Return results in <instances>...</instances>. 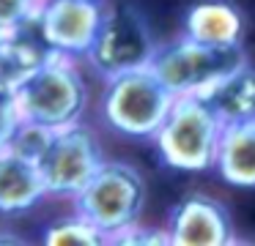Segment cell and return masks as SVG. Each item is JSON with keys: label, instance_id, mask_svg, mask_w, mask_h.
<instances>
[{"label": "cell", "instance_id": "6da1fadb", "mask_svg": "<svg viewBox=\"0 0 255 246\" xmlns=\"http://www.w3.org/2000/svg\"><path fill=\"white\" fill-rule=\"evenodd\" d=\"M14 96L22 120H33L47 129L83 120L91 101L80 60L61 52H50V58L14 90Z\"/></svg>", "mask_w": 255, "mask_h": 246}, {"label": "cell", "instance_id": "7a4b0ae2", "mask_svg": "<svg viewBox=\"0 0 255 246\" xmlns=\"http://www.w3.org/2000/svg\"><path fill=\"white\" fill-rule=\"evenodd\" d=\"M148 200L145 175L129 162H102L88 183L72 197L74 211L83 213L113 244L118 233L140 222Z\"/></svg>", "mask_w": 255, "mask_h": 246}, {"label": "cell", "instance_id": "3957f363", "mask_svg": "<svg viewBox=\"0 0 255 246\" xmlns=\"http://www.w3.org/2000/svg\"><path fill=\"white\" fill-rule=\"evenodd\" d=\"M173 93L148 66L107 77L102 93V120L127 140H151L173 104Z\"/></svg>", "mask_w": 255, "mask_h": 246}, {"label": "cell", "instance_id": "277c9868", "mask_svg": "<svg viewBox=\"0 0 255 246\" xmlns=\"http://www.w3.org/2000/svg\"><path fill=\"white\" fill-rule=\"evenodd\" d=\"M220 129V118L198 96H176L151 142L165 167L178 172H203L214 167Z\"/></svg>", "mask_w": 255, "mask_h": 246}, {"label": "cell", "instance_id": "5b68a950", "mask_svg": "<svg viewBox=\"0 0 255 246\" xmlns=\"http://www.w3.org/2000/svg\"><path fill=\"white\" fill-rule=\"evenodd\" d=\"M244 60H250L244 52V44L209 47V44H198L187 36H178L173 41L156 44L148 69L173 96H195L209 82L242 66Z\"/></svg>", "mask_w": 255, "mask_h": 246}, {"label": "cell", "instance_id": "8992f818", "mask_svg": "<svg viewBox=\"0 0 255 246\" xmlns=\"http://www.w3.org/2000/svg\"><path fill=\"white\" fill-rule=\"evenodd\" d=\"M156 44L159 41L154 38L148 16L140 8L129 3L110 5V8L105 5L96 36L83 60H88V66L102 80H107V77L148 66Z\"/></svg>", "mask_w": 255, "mask_h": 246}, {"label": "cell", "instance_id": "52a82bcc", "mask_svg": "<svg viewBox=\"0 0 255 246\" xmlns=\"http://www.w3.org/2000/svg\"><path fill=\"white\" fill-rule=\"evenodd\" d=\"M102 162H105V153H102L94 129L77 120V123L52 129L36 167L44 180L47 197H69L72 200L88 183L91 175L99 169Z\"/></svg>", "mask_w": 255, "mask_h": 246}, {"label": "cell", "instance_id": "ba28073f", "mask_svg": "<svg viewBox=\"0 0 255 246\" xmlns=\"http://www.w3.org/2000/svg\"><path fill=\"white\" fill-rule=\"evenodd\" d=\"M167 238L173 246H231L239 244L236 224L222 200L203 191L181 197L167 216Z\"/></svg>", "mask_w": 255, "mask_h": 246}, {"label": "cell", "instance_id": "9c48e42d", "mask_svg": "<svg viewBox=\"0 0 255 246\" xmlns=\"http://www.w3.org/2000/svg\"><path fill=\"white\" fill-rule=\"evenodd\" d=\"M105 3L96 0H44L36 30L52 52L83 60L96 36Z\"/></svg>", "mask_w": 255, "mask_h": 246}, {"label": "cell", "instance_id": "30bf717a", "mask_svg": "<svg viewBox=\"0 0 255 246\" xmlns=\"http://www.w3.org/2000/svg\"><path fill=\"white\" fill-rule=\"evenodd\" d=\"M181 36L209 47L244 44V14L231 0H198L184 11Z\"/></svg>", "mask_w": 255, "mask_h": 246}, {"label": "cell", "instance_id": "8fae6325", "mask_svg": "<svg viewBox=\"0 0 255 246\" xmlns=\"http://www.w3.org/2000/svg\"><path fill=\"white\" fill-rule=\"evenodd\" d=\"M211 169L233 189H255V115L222 123Z\"/></svg>", "mask_w": 255, "mask_h": 246}, {"label": "cell", "instance_id": "7c38bea8", "mask_svg": "<svg viewBox=\"0 0 255 246\" xmlns=\"http://www.w3.org/2000/svg\"><path fill=\"white\" fill-rule=\"evenodd\" d=\"M47 197L36 162L0 148V216H22Z\"/></svg>", "mask_w": 255, "mask_h": 246}, {"label": "cell", "instance_id": "4fadbf2b", "mask_svg": "<svg viewBox=\"0 0 255 246\" xmlns=\"http://www.w3.org/2000/svg\"><path fill=\"white\" fill-rule=\"evenodd\" d=\"M195 96L220 118V123L253 118L255 115V66L250 60H244L242 66H236L228 74L209 82Z\"/></svg>", "mask_w": 255, "mask_h": 246}, {"label": "cell", "instance_id": "5bb4252c", "mask_svg": "<svg viewBox=\"0 0 255 246\" xmlns=\"http://www.w3.org/2000/svg\"><path fill=\"white\" fill-rule=\"evenodd\" d=\"M52 49L41 41L36 25L6 30L0 41V85L8 90H17L47 58Z\"/></svg>", "mask_w": 255, "mask_h": 246}, {"label": "cell", "instance_id": "9a60e30c", "mask_svg": "<svg viewBox=\"0 0 255 246\" xmlns=\"http://www.w3.org/2000/svg\"><path fill=\"white\" fill-rule=\"evenodd\" d=\"M41 241L47 246H96V244H107V235L94 222H88L83 213L74 211L69 216H61L47 224Z\"/></svg>", "mask_w": 255, "mask_h": 246}, {"label": "cell", "instance_id": "2e32d148", "mask_svg": "<svg viewBox=\"0 0 255 246\" xmlns=\"http://www.w3.org/2000/svg\"><path fill=\"white\" fill-rule=\"evenodd\" d=\"M44 0H0V27L17 30L36 22Z\"/></svg>", "mask_w": 255, "mask_h": 246}, {"label": "cell", "instance_id": "e0dca14e", "mask_svg": "<svg viewBox=\"0 0 255 246\" xmlns=\"http://www.w3.org/2000/svg\"><path fill=\"white\" fill-rule=\"evenodd\" d=\"M19 120H22V115H19L14 90H8V87L0 85V148L8 145L14 129L19 126Z\"/></svg>", "mask_w": 255, "mask_h": 246}, {"label": "cell", "instance_id": "ac0fdd59", "mask_svg": "<svg viewBox=\"0 0 255 246\" xmlns=\"http://www.w3.org/2000/svg\"><path fill=\"white\" fill-rule=\"evenodd\" d=\"M25 238H19V235L14 233H0V244H22Z\"/></svg>", "mask_w": 255, "mask_h": 246}, {"label": "cell", "instance_id": "d6986e66", "mask_svg": "<svg viewBox=\"0 0 255 246\" xmlns=\"http://www.w3.org/2000/svg\"><path fill=\"white\" fill-rule=\"evenodd\" d=\"M3 36H6V30H3V27H0V41H3Z\"/></svg>", "mask_w": 255, "mask_h": 246}, {"label": "cell", "instance_id": "ffe728a7", "mask_svg": "<svg viewBox=\"0 0 255 246\" xmlns=\"http://www.w3.org/2000/svg\"><path fill=\"white\" fill-rule=\"evenodd\" d=\"M96 3H105V0H96Z\"/></svg>", "mask_w": 255, "mask_h": 246}]
</instances>
